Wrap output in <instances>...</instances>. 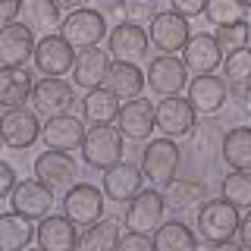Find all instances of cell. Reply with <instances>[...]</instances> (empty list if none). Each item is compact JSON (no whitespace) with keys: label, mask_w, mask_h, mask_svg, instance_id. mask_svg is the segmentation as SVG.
Listing matches in <instances>:
<instances>
[{"label":"cell","mask_w":251,"mask_h":251,"mask_svg":"<svg viewBox=\"0 0 251 251\" xmlns=\"http://www.w3.org/2000/svg\"><path fill=\"white\" fill-rule=\"evenodd\" d=\"M239 223H242V217H239V207L235 204H229L226 198H214V201H201V207H198V235H201V242H207V245H217V248H223V245H232L235 242V235H239Z\"/></svg>","instance_id":"6da1fadb"},{"label":"cell","mask_w":251,"mask_h":251,"mask_svg":"<svg viewBox=\"0 0 251 251\" xmlns=\"http://www.w3.org/2000/svg\"><path fill=\"white\" fill-rule=\"evenodd\" d=\"M110 22L100 10H91V6H82V10L66 13V19L60 22V35L66 38L75 50H85V47H98L104 38L110 35Z\"/></svg>","instance_id":"7a4b0ae2"},{"label":"cell","mask_w":251,"mask_h":251,"mask_svg":"<svg viewBox=\"0 0 251 251\" xmlns=\"http://www.w3.org/2000/svg\"><path fill=\"white\" fill-rule=\"evenodd\" d=\"M154 123H157L160 135L179 141V138H188L195 132L198 110L182 94H167V98H160V104H154Z\"/></svg>","instance_id":"3957f363"},{"label":"cell","mask_w":251,"mask_h":251,"mask_svg":"<svg viewBox=\"0 0 251 251\" xmlns=\"http://www.w3.org/2000/svg\"><path fill=\"white\" fill-rule=\"evenodd\" d=\"M82 157L85 163L94 170H107L113 167L116 160H123V132L116 129L113 123L110 126H91L85 132V141H82Z\"/></svg>","instance_id":"277c9868"},{"label":"cell","mask_w":251,"mask_h":251,"mask_svg":"<svg viewBox=\"0 0 251 251\" xmlns=\"http://www.w3.org/2000/svg\"><path fill=\"white\" fill-rule=\"evenodd\" d=\"M179 145L176 138H151L141 151V173L151 185H167L173 176H176V167H179Z\"/></svg>","instance_id":"5b68a950"},{"label":"cell","mask_w":251,"mask_h":251,"mask_svg":"<svg viewBox=\"0 0 251 251\" xmlns=\"http://www.w3.org/2000/svg\"><path fill=\"white\" fill-rule=\"evenodd\" d=\"M0 138H3L6 148L13 151H25L31 148L38 138H41V120H38L35 107H6L3 116H0Z\"/></svg>","instance_id":"8992f818"},{"label":"cell","mask_w":251,"mask_h":251,"mask_svg":"<svg viewBox=\"0 0 251 251\" xmlns=\"http://www.w3.org/2000/svg\"><path fill=\"white\" fill-rule=\"evenodd\" d=\"M75 104V85L66 82L63 75H44L31 88V107L38 116H60L69 113V107Z\"/></svg>","instance_id":"52a82bcc"},{"label":"cell","mask_w":251,"mask_h":251,"mask_svg":"<svg viewBox=\"0 0 251 251\" xmlns=\"http://www.w3.org/2000/svg\"><path fill=\"white\" fill-rule=\"evenodd\" d=\"M104 204H107L104 188H98L91 182H75V185H69L66 198H63V214L75 226H88L104 217Z\"/></svg>","instance_id":"ba28073f"},{"label":"cell","mask_w":251,"mask_h":251,"mask_svg":"<svg viewBox=\"0 0 251 251\" xmlns=\"http://www.w3.org/2000/svg\"><path fill=\"white\" fill-rule=\"evenodd\" d=\"M35 69L41 75H69L75 63V47L63 35H41V41L35 44Z\"/></svg>","instance_id":"9c48e42d"},{"label":"cell","mask_w":251,"mask_h":251,"mask_svg":"<svg viewBox=\"0 0 251 251\" xmlns=\"http://www.w3.org/2000/svg\"><path fill=\"white\" fill-rule=\"evenodd\" d=\"M148 75V85H151L154 94H160V98H167V94H179L182 88H188V69L185 63L176 57V53H160V57H154L148 63L145 69Z\"/></svg>","instance_id":"30bf717a"},{"label":"cell","mask_w":251,"mask_h":251,"mask_svg":"<svg viewBox=\"0 0 251 251\" xmlns=\"http://www.w3.org/2000/svg\"><path fill=\"white\" fill-rule=\"evenodd\" d=\"M163 210H167V201H163V192L157 188H141V192L126 204V229H138V232H151L163 223Z\"/></svg>","instance_id":"8fae6325"},{"label":"cell","mask_w":251,"mask_h":251,"mask_svg":"<svg viewBox=\"0 0 251 251\" xmlns=\"http://www.w3.org/2000/svg\"><path fill=\"white\" fill-rule=\"evenodd\" d=\"M188 19L185 16H179L176 10H157V16L151 19V31H148V38H151V44L157 47L160 53H176L182 50L185 41H188Z\"/></svg>","instance_id":"7c38bea8"},{"label":"cell","mask_w":251,"mask_h":251,"mask_svg":"<svg viewBox=\"0 0 251 251\" xmlns=\"http://www.w3.org/2000/svg\"><path fill=\"white\" fill-rule=\"evenodd\" d=\"M85 123L82 116H73V113H60V116H47V123L41 126V138L47 148L53 151H69L73 154L75 148H82L85 141Z\"/></svg>","instance_id":"4fadbf2b"},{"label":"cell","mask_w":251,"mask_h":251,"mask_svg":"<svg viewBox=\"0 0 251 251\" xmlns=\"http://www.w3.org/2000/svg\"><path fill=\"white\" fill-rule=\"evenodd\" d=\"M188 100H192V107L198 110L201 116H217L220 110L226 107V98H229V85H226L223 75H195L192 82H188Z\"/></svg>","instance_id":"5bb4252c"},{"label":"cell","mask_w":251,"mask_h":251,"mask_svg":"<svg viewBox=\"0 0 251 251\" xmlns=\"http://www.w3.org/2000/svg\"><path fill=\"white\" fill-rule=\"evenodd\" d=\"M10 204L13 210H19V214H25L31 220H41L50 214L53 207V188L41 182V179H22V182H16L13 195H10Z\"/></svg>","instance_id":"9a60e30c"},{"label":"cell","mask_w":251,"mask_h":251,"mask_svg":"<svg viewBox=\"0 0 251 251\" xmlns=\"http://www.w3.org/2000/svg\"><path fill=\"white\" fill-rule=\"evenodd\" d=\"M141 182H145V173H141V167H135V163H129V160H116L113 167L104 170V195H107V201L129 204L141 192Z\"/></svg>","instance_id":"2e32d148"},{"label":"cell","mask_w":251,"mask_h":251,"mask_svg":"<svg viewBox=\"0 0 251 251\" xmlns=\"http://www.w3.org/2000/svg\"><path fill=\"white\" fill-rule=\"evenodd\" d=\"M182 63H185V69L192 75H207V73H217L220 69V63H223V50H220V44H217V38L214 35H188V41L182 50Z\"/></svg>","instance_id":"e0dca14e"},{"label":"cell","mask_w":251,"mask_h":251,"mask_svg":"<svg viewBox=\"0 0 251 251\" xmlns=\"http://www.w3.org/2000/svg\"><path fill=\"white\" fill-rule=\"evenodd\" d=\"M110 50H100L98 47H85V50L75 53V63H73V73H69V78H73L75 88L82 91H91V88H100L107 78V69H110Z\"/></svg>","instance_id":"ac0fdd59"},{"label":"cell","mask_w":251,"mask_h":251,"mask_svg":"<svg viewBox=\"0 0 251 251\" xmlns=\"http://www.w3.org/2000/svg\"><path fill=\"white\" fill-rule=\"evenodd\" d=\"M116 129L123 132V138L129 141H148L151 132L157 129L154 123V104L145 98H132L120 107V116H116Z\"/></svg>","instance_id":"d6986e66"},{"label":"cell","mask_w":251,"mask_h":251,"mask_svg":"<svg viewBox=\"0 0 251 251\" xmlns=\"http://www.w3.org/2000/svg\"><path fill=\"white\" fill-rule=\"evenodd\" d=\"M148 44H151V38H148L145 25H138V22H120L107 35V50L113 60H132L135 63L148 53Z\"/></svg>","instance_id":"ffe728a7"},{"label":"cell","mask_w":251,"mask_h":251,"mask_svg":"<svg viewBox=\"0 0 251 251\" xmlns=\"http://www.w3.org/2000/svg\"><path fill=\"white\" fill-rule=\"evenodd\" d=\"M35 31L22 22L0 25V63L3 66H25L35 57Z\"/></svg>","instance_id":"44dd1931"},{"label":"cell","mask_w":251,"mask_h":251,"mask_svg":"<svg viewBox=\"0 0 251 251\" xmlns=\"http://www.w3.org/2000/svg\"><path fill=\"white\" fill-rule=\"evenodd\" d=\"M35 176L47 182L50 188H63V185H73L75 176H78V163L75 157L69 151H53V148H47V151L35 160Z\"/></svg>","instance_id":"7402d4cb"},{"label":"cell","mask_w":251,"mask_h":251,"mask_svg":"<svg viewBox=\"0 0 251 251\" xmlns=\"http://www.w3.org/2000/svg\"><path fill=\"white\" fill-rule=\"evenodd\" d=\"M104 85L120 100H132V98H141V91H145V85H148V75L141 73L138 63H132V60H113L110 69H107Z\"/></svg>","instance_id":"603a6c76"},{"label":"cell","mask_w":251,"mask_h":251,"mask_svg":"<svg viewBox=\"0 0 251 251\" xmlns=\"http://www.w3.org/2000/svg\"><path fill=\"white\" fill-rule=\"evenodd\" d=\"M35 239H38V245L47 248V251H69V248L78 245L75 223L66 214H47V217H41Z\"/></svg>","instance_id":"cb8c5ba5"},{"label":"cell","mask_w":251,"mask_h":251,"mask_svg":"<svg viewBox=\"0 0 251 251\" xmlns=\"http://www.w3.org/2000/svg\"><path fill=\"white\" fill-rule=\"evenodd\" d=\"M120 107H123V100L116 98L107 85H100V88L85 91V98H82V120L88 126H110V123H116V116H120Z\"/></svg>","instance_id":"d4e9b609"},{"label":"cell","mask_w":251,"mask_h":251,"mask_svg":"<svg viewBox=\"0 0 251 251\" xmlns=\"http://www.w3.org/2000/svg\"><path fill=\"white\" fill-rule=\"evenodd\" d=\"M31 88L35 78L25 66H3L0 63V107H22L31 100Z\"/></svg>","instance_id":"484cf974"},{"label":"cell","mask_w":251,"mask_h":251,"mask_svg":"<svg viewBox=\"0 0 251 251\" xmlns=\"http://www.w3.org/2000/svg\"><path fill=\"white\" fill-rule=\"evenodd\" d=\"M38 226L31 223V217L10 210V214H0V251H19L28 248L35 242Z\"/></svg>","instance_id":"4316f807"},{"label":"cell","mask_w":251,"mask_h":251,"mask_svg":"<svg viewBox=\"0 0 251 251\" xmlns=\"http://www.w3.org/2000/svg\"><path fill=\"white\" fill-rule=\"evenodd\" d=\"M19 22L35 35H50L53 28H60L57 0H19Z\"/></svg>","instance_id":"83f0119b"},{"label":"cell","mask_w":251,"mask_h":251,"mask_svg":"<svg viewBox=\"0 0 251 251\" xmlns=\"http://www.w3.org/2000/svg\"><path fill=\"white\" fill-rule=\"evenodd\" d=\"M120 220L116 217H100V220H94V223L85 226V232L78 235V248H85V251H113V248H120Z\"/></svg>","instance_id":"f1b7e54d"},{"label":"cell","mask_w":251,"mask_h":251,"mask_svg":"<svg viewBox=\"0 0 251 251\" xmlns=\"http://www.w3.org/2000/svg\"><path fill=\"white\" fill-rule=\"evenodd\" d=\"M163 201L173 210H188L198 207L201 201H207V185L201 179H176L173 176L167 185H163Z\"/></svg>","instance_id":"f546056e"},{"label":"cell","mask_w":251,"mask_h":251,"mask_svg":"<svg viewBox=\"0 0 251 251\" xmlns=\"http://www.w3.org/2000/svg\"><path fill=\"white\" fill-rule=\"evenodd\" d=\"M220 157L232 170H251V126H235L223 135Z\"/></svg>","instance_id":"4dcf8cb0"},{"label":"cell","mask_w":251,"mask_h":251,"mask_svg":"<svg viewBox=\"0 0 251 251\" xmlns=\"http://www.w3.org/2000/svg\"><path fill=\"white\" fill-rule=\"evenodd\" d=\"M154 248L157 251H192L198 248V235H195L182 220H170L154 229Z\"/></svg>","instance_id":"1f68e13d"},{"label":"cell","mask_w":251,"mask_h":251,"mask_svg":"<svg viewBox=\"0 0 251 251\" xmlns=\"http://www.w3.org/2000/svg\"><path fill=\"white\" fill-rule=\"evenodd\" d=\"M220 66H223L226 85H235V88L251 85V47H239V50L226 53Z\"/></svg>","instance_id":"d6a6232c"},{"label":"cell","mask_w":251,"mask_h":251,"mask_svg":"<svg viewBox=\"0 0 251 251\" xmlns=\"http://www.w3.org/2000/svg\"><path fill=\"white\" fill-rule=\"evenodd\" d=\"M248 6L242 0H204V19L210 25H232V22L245 19Z\"/></svg>","instance_id":"836d02e7"},{"label":"cell","mask_w":251,"mask_h":251,"mask_svg":"<svg viewBox=\"0 0 251 251\" xmlns=\"http://www.w3.org/2000/svg\"><path fill=\"white\" fill-rule=\"evenodd\" d=\"M223 198L235 207H251V170H232L220 185Z\"/></svg>","instance_id":"e575fe53"},{"label":"cell","mask_w":251,"mask_h":251,"mask_svg":"<svg viewBox=\"0 0 251 251\" xmlns=\"http://www.w3.org/2000/svg\"><path fill=\"white\" fill-rule=\"evenodd\" d=\"M214 38H217L220 50H223V57L232 53V50H239V47H248V38H251L248 19H239V22H232V25H217Z\"/></svg>","instance_id":"d590c367"},{"label":"cell","mask_w":251,"mask_h":251,"mask_svg":"<svg viewBox=\"0 0 251 251\" xmlns=\"http://www.w3.org/2000/svg\"><path fill=\"white\" fill-rule=\"evenodd\" d=\"M123 13H126V22H151L157 16V0H123Z\"/></svg>","instance_id":"8d00e7d4"},{"label":"cell","mask_w":251,"mask_h":251,"mask_svg":"<svg viewBox=\"0 0 251 251\" xmlns=\"http://www.w3.org/2000/svg\"><path fill=\"white\" fill-rule=\"evenodd\" d=\"M120 248L123 251H151L154 248V235L151 232H138V229H126V235H120Z\"/></svg>","instance_id":"74e56055"},{"label":"cell","mask_w":251,"mask_h":251,"mask_svg":"<svg viewBox=\"0 0 251 251\" xmlns=\"http://www.w3.org/2000/svg\"><path fill=\"white\" fill-rule=\"evenodd\" d=\"M16 182H19V176H16L13 163L0 160V201H3V198H10V195H13V188H16Z\"/></svg>","instance_id":"f35d334b"},{"label":"cell","mask_w":251,"mask_h":251,"mask_svg":"<svg viewBox=\"0 0 251 251\" xmlns=\"http://www.w3.org/2000/svg\"><path fill=\"white\" fill-rule=\"evenodd\" d=\"M170 3H173V10H176L179 16H185V19L204 13V0H170Z\"/></svg>","instance_id":"ab89813d"},{"label":"cell","mask_w":251,"mask_h":251,"mask_svg":"<svg viewBox=\"0 0 251 251\" xmlns=\"http://www.w3.org/2000/svg\"><path fill=\"white\" fill-rule=\"evenodd\" d=\"M19 19V0H0V25H10Z\"/></svg>","instance_id":"60d3db41"},{"label":"cell","mask_w":251,"mask_h":251,"mask_svg":"<svg viewBox=\"0 0 251 251\" xmlns=\"http://www.w3.org/2000/svg\"><path fill=\"white\" fill-rule=\"evenodd\" d=\"M239 245H245V248H251V207H248V214L242 217V223H239Z\"/></svg>","instance_id":"b9f144b4"},{"label":"cell","mask_w":251,"mask_h":251,"mask_svg":"<svg viewBox=\"0 0 251 251\" xmlns=\"http://www.w3.org/2000/svg\"><path fill=\"white\" fill-rule=\"evenodd\" d=\"M57 6H60V10H66V13H73V10L88 6V0H57Z\"/></svg>","instance_id":"7bdbcfd3"},{"label":"cell","mask_w":251,"mask_h":251,"mask_svg":"<svg viewBox=\"0 0 251 251\" xmlns=\"http://www.w3.org/2000/svg\"><path fill=\"white\" fill-rule=\"evenodd\" d=\"M239 104H242V110H245V113L251 116V85H245V88H239Z\"/></svg>","instance_id":"ee69618b"},{"label":"cell","mask_w":251,"mask_h":251,"mask_svg":"<svg viewBox=\"0 0 251 251\" xmlns=\"http://www.w3.org/2000/svg\"><path fill=\"white\" fill-rule=\"evenodd\" d=\"M242 3H245V6H251V0H242Z\"/></svg>","instance_id":"f6af8a7d"},{"label":"cell","mask_w":251,"mask_h":251,"mask_svg":"<svg viewBox=\"0 0 251 251\" xmlns=\"http://www.w3.org/2000/svg\"><path fill=\"white\" fill-rule=\"evenodd\" d=\"M0 148H3V138H0Z\"/></svg>","instance_id":"bcb514c9"}]
</instances>
